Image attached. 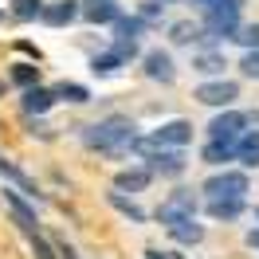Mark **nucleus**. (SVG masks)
<instances>
[{
	"mask_svg": "<svg viewBox=\"0 0 259 259\" xmlns=\"http://www.w3.org/2000/svg\"><path fill=\"white\" fill-rule=\"evenodd\" d=\"M138 142V134H134V122L122 118V114H110V118H102V122H91V126L82 130V146L87 149H98V153H130Z\"/></svg>",
	"mask_w": 259,
	"mask_h": 259,
	"instance_id": "obj_1",
	"label": "nucleus"
},
{
	"mask_svg": "<svg viewBox=\"0 0 259 259\" xmlns=\"http://www.w3.org/2000/svg\"><path fill=\"white\" fill-rule=\"evenodd\" d=\"M134 153H138V157H142V161L153 169V177H157V173H161V177H181V173H185V153H181V149L157 146L153 138H142V134H138Z\"/></svg>",
	"mask_w": 259,
	"mask_h": 259,
	"instance_id": "obj_2",
	"label": "nucleus"
},
{
	"mask_svg": "<svg viewBox=\"0 0 259 259\" xmlns=\"http://www.w3.org/2000/svg\"><path fill=\"white\" fill-rule=\"evenodd\" d=\"M240 8L243 0H220L204 8V24H208V35H224V39H236L240 32Z\"/></svg>",
	"mask_w": 259,
	"mask_h": 259,
	"instance_id": "obj_3",
	"label": "nucleus"
},
{
	"mask_svg": "<svg viewBox=\"0 0 259 259\" xmlns=\"http://www.w3.org/2000/svg\"><path fill=\"white\" fill-rule=\"evenodd\" d=\"M196 216V193L193 189H177V193H169L161 200V208H157V224H165V232L181 220H193Z\"/></svg>",
	"mask_w": 259,
	"mask_h": 259,
	"instance_id": "obj_4",
	"label": "nucleus"
},
{
	"mask_svg": "<svg viewBox=\"0 0 259 259\" xmlns=\"http://www.w3.org/2000/svg\"><path fill=\"white\" fill-rule=\"evenodd\" d=\"M247 122H251V114L228 106V110H220L208 122V138H212V142H240L243 134H247Z\"/></svg>",
	"mask_w": 259,
	"mask_h": 259,
	"instance_id": "obj_5",
	"label": "nucleus"
},
{
	"mask_svg": "<svg viewBox=\"0 0 259 259\" xmlns=\"http://www.w3.org/2000/svg\"><path fill=\"white\" fill-rule=\"evenodd\" d=\"M247 189H251V185H247V173H240V169H216V173L200 185L204 196H243Z\"/></svg>",
	"mask_w": 259,
	"mask_h": 259,
	"instance_id": "obj_6",
	"label": "nucleus"
},
{
	"mask_svg": "<svg viewBox=\"0 0 259 259\" xmlns=\"http://www.w3.org/2000/svg\"><path fill=\"white\" fill-rule=\"evenodd\" d=\"M196 102H204V106H216V110H228L236 98H240V87L232 79H208V82H200L193 91Z\"/></svg>",
	"mask_w": 259,
	"mask_h": 259,
	"instance_id": "obj_7",
	"label": "nucleus"
},
{
	"mask_svg": "<svg viewBox=\"0 0 259 259\" xmlns=\"http://www.w3.org/2000/svg\"><path fill=\"white\" fill-rule=\"evenodd\" d=\"M142 71H146V79H153V82H177V63H173V55L169 51H161V48H149L146 55H142Z\"/></svg>",
	"mask_w": 259,
	"mask_h": 259,
	"instance_id": "obj_8",
	"label": "nucleus"
},
{
	"mask_svg": "<svg viewBox=\"0 0 259 259\" xmlns=\"http://www.w3.org/2000/svg\"><path fill=\"white\" fill-rule=\"evenodd\" d=\"M153 142L165 149H185L189 142H193V122H185V118H169V122H161V126L153 130Z\"/></svg>",
	"mask_w": 259,
	"mask_h": 259,
	"instance_id": "obj_9",
	"label": "nucleus"
},
{
	"mask_svg": "<svg viewBox=\"0 0 259 259\" xmlns=\"http://www.w3.org/2000/svg\"><path fill=\"white\" fill-rule=\"evenodd\" d=\"M82 16V4L79 0H51V4H44V24H51V28H67V24H75V20Z\"/></svg>",
	"mask_w": 259,
	"mask_h": 259,
	"instance_id": "obj_10",
	"label": "nucleus"
},
{
	"mask_svg": "<svg viewBox=\"0 0 259 259\" xmlns=\"http://www.w3.org/2000/svg\"><path fill=\"white\" fill-rule=\"evenodd\" d=\"M0 177H4V181H12V185H16L20 193H24L28 200H32V204H44V193L35 189V181L28 177V173H24L20 165H12L8 157H4V153H0Z\"/></svg>",
	"mask_w": 259,
	"mask_h": 259,
	"instance_id": "obj_11",
	"label": "nucleus"
},
{
	"mask_svg": "<svg viewBox=\"0 0 259 259\" xmlns=\"http://www.w3.org/2000/svg\"><path fill=\"white\" fill-rule=\"evenodd\" d=\"M149 181H153V169H149V165L118 169V173H114V189H118V193H146Z\"/></svg>",
	"mask_w": 259,
	"mask_h": 259,
	"instance_id": "obj_12",
	"label": "nucleus"
},
{
	"mask_svg": "<svg viewBox=\"0 0 259 259\" xmlns=\"http://www.w3.org/2000/svg\"><path fill=\"white\" fill-rule=\"evenodd\" d=\"M4 204H8V212H12V220H16L28 236H35L39 232V220H35V208L28 204V200H20V193H12V189H4Z\"/></svg>",
	"mask_w": 259,
	"mask_h": 259,
	"instance_id": "obj_13",
	"label": "nucleus"
},
{
	"mask_svg": "<svg viewBox=\"0 0 259 259\" xmlns=\"http://www.w3.org/2000/svg\"><path fill=\"white\" fill-rule=\"evenodd\" d=\"M55 102H59L55 87H51V91H48V87H28V91H24V98H20V110H24V114H35V118H39V114H48Z\"/></svg>",
	"mask_w": 259,
	"mask_h": 259,
	"instance_id": "obj_14",
	"label": "nucleus"
},
{
	"mask_svg": "<svg viewBox=\"0 0 259 259\" xmlns=\"http://www.w3.org/2000/svg\"><path fill=\"white\" fill-rule=\"evenodd\" d=\"M212 220H240L243 212H247V200L243 196H208V204H204Z\"/></svg>",
	"mask_w": 259,
	"mask_h": 259,
	"instance_id": "obj_15",
	"label": "nucleus"
},
{
	"mask_svg": "<svg viewBox=\"0 0 259 259\" xmlns=\"http://www.w3.org/2000/svg\"><path fill=\"white\" fill-rule=\"evenodd\" d=\"M122 16V4L118 0H87L82 4V20L87 24H114Z\"/></svg>",
	"mask_w": 259,
	"mask_h": 259,
	"instance_id": "obj_16",
	"label": "nucleus"
},
{
	"mask_svg": "<svg viewBox=\"0 0 259 259\" xmlns=\"http://www.w3.org/2000/svg\"><path fill=\"white\" fill-rule=\"evenodd\" d=\"M204 165H212V169H224L228 161H236V142H212L208 138V146H204Z\"/></svg>",
	"mask_w": 259,
	"mask_h": 259,
	"instance_id": "obj_17",
	"label": "nucleus"
},
{
	"mask_svg": "<svg viewBox=\"0 0 259 259\" xmlns=\"http://www.w3.org/2000/svg\"><path fill=\"white\" fill-rule=\"evenodd\" d=\"M236 161L247 165V169L259 165V130H247L240 142H236Z\"/></svg>",
	"mask_w": 259,
	"mask_h": 259,
	"instance_id": "obj_18",
	"label": "nucleus"
},
{
	"mask_svg": "<svg viewBox=\"0 0 259 259\" xmlns=\"http://www.w3.org/2000/svg\"><path fill=\"white\" fill-rule=\"evenodd\" d=\"M224 67H228V59L220 55V51H196V55H193V71L208 75V79L224 75Z\"/></svg>",
	"mask_w": 259,
	"mask_h": 259,
	"instance_id": "obj_19",
	"label": "nucleus"
},
{
	"mask_svg": "<svg viewBox=\"0 0 259 259\" xmlns=\"http://www.w3.org/2000/svg\"><path fill=\"white\" fill-rule=\"evenodd\" d=\"M110 28H114V39H142L149 24H146L142 16H126V12H122V16L114 20Z\"/></svg>",
	"mask_w": 259,
	"mask_h": 259,
	"instance_id": "obj_20",
	"label": "nucleus"
},
{
	"mask_svg": "<svg viewBox=\"0 0 259 259\" xmlns=\"http://www.w3.org/2000/svg\"><path fill=\"white\" fill-rule=\"evenodd\" d=\"M106 204H110L114 212H122L126 220H134V224H146V208H142V204H134L130 196H122L118 189H114V193H106Z\"/></svg>",
	"mask_w": 259,
	"mask_h": 259,
	"instance_id": "obj_21",
	"label": "nucleus"
},
{
	"mask_svg": "<svg viewBox=\"0 0 259 259\" xmlns=\"http://www.w3.org/2000/svg\"><path fill=\"white\" fill-rule=\"evenodd\" d=\"M122 67H126V59H122V55H118V51H102V55H95V59H91V71H95L98 79H106V75H118V71H122Z\"/></svg>",
	"mask_w": 259,
	"mask_h": 259,
	"instance_id": "obj_22",
	"label": "nucleus"
},
{
	"mask_svg": "<svg viewBox=\"0 0 259 259\" xmlns=\"http://www.w3.org/2000/svg\"><path fill=\"white\" fill-rule=\"evenodd\" d=\"M169 236H173L177 243H185V247H193V243L204 240V228L196 224V216H193V220H181V224H173V228H169Z\"/></svg>",
	"mask_w": 259,
	"mask_h": 259,
	"instance_id": "obj_23",
	"label": "nucleus"
},
{
	"mask_svg": "<svg viewBox=\"0 0 259 259\" xmlns=\"http://www.w3.org/2000/svg\"><path fill=\"white\" fill-rule=\"evenodd\" d=\"M8 79L16 82V87H39V67L35 63H12V71H8Z\"/></svg>",
	"mask_w": 259,
	"mask_h": 259,
	"instance_id": "obj_24",
	"label": "nucleus"
},
{
	"mask_svg": "<svg viewBox=\"0 0 259 259\" xmlns=\"http://www.w3.org/2000/svg\"><path fill=\"white\" fill-rule=\"evenodd\" d=\"M48 0H12V20H39Z\"/></svg>",
	"mask_w": 259,
	"mask_h": 259,
	"instance_id": "obj_25",
	"label": "nucleus"
},
{
	"mask_svg": "<svg viewBox=\"0 0 259 259\" xmlns=\"http://www.w3.org/2000/svg\"><path fill=\"white\" fill-rule=\"evenodd\" d=\"M55 95L63 98V102H75V106L91 102V91H87L82 82H59V87H55Z\"/></svg>",
	"mask_w": 259,
	"mask_h": 259,
	"instance_id": "obj_26",
	"label": "nucleus"
},
{
	"mask_svg": "<svg viewBox=\"0 0 259 259\" xmlns=\"http://www.w3.org/2000/svg\"><path fill=\"white\" fill-rule=\"evenodd\" d=\"M196 35H200V28H196V24H189V20H181V24H173V28H169V39H173V44H181V48H189Z\"/></svg>",
	"mask_w": 259,
	"mask_h": 259,
	"instance_id": "obj_27",
	"label": "nucleus"
},
{
	"mask_svg": "<svg viewBox=\"0 0 259 259\" xmlns=\"http://www.w3.org/2000/svg\"><path fill=\"white\" fill-rule=\"evenodd\" d=\"M28 240H32V255L35 259H59V247H55L48 236H39V232H35V236H28Z\"/></svg>",
	"mask_w": 259,
	"mask_h": 259,
	"instance_id": "obj_28",
	"label": "nucleus"
},
{
	"mask_svg": "<svg viewBox=\"0 0 259 259\" xmlns=\"http://www.w3.org/2000/svg\"><path fill=\"white\" fill-rule=\"evenodd\" d=\"M236 39H240L247 51H259V24H243L240 32H236Z\"/></svg>",
	"mask_w": 259,
	"mask_h": 259,
	"instance_id": "obj_29",
	"label": "nucleus"
},
{
	"mask_svg": "<svg viewBox=\"0 0 259 259\" xmlns=\"http://www.w3.org/2000/svg\"><path fill=\"white\" fill-rule=\"evenodd\" d=\"M240 75H243V79H259V51H243Z\"/></svg>",
	"mask_w": 259,
	"mask_h": 259,
	"instance_id": "obj_30",
	"label": "nucleus"
},
{
	"mask_svg": "<svg viewBox=\"0 0 259 259\" xmlns=\"http://www.w3.org/2000/svg\"><path fill=\"white\" fill-rule=\"evenodd\" d=\"M138 16L146 20V24H161V4H157V0H149V4L138 8Z\"/></svg>",
	"mask_w": 259,
	"mask_h": 259,
	"instance_id": "obj_31",
	"label": "nucleus"
},
{
	"mask_svg": "<svg viewBox=\"0 0 259 259\" xmlns=\"http://www.w3.org/2000/svg\"><path fill=\"white\" fill-rule=\"evenodd\" d=\"M114 51H118V55L130 63V59L138 55V39H114Z\"/></svg>",
	"mask_w": 259,
	"mask_h": 259,
	"instance_id": "obj_32",
	"label": "nucleus"
},
{
	"mask_svg": "<svg viewBox=\"0 0 259 259\" xmlns=\"http://www.w3.org/2000/svg\"><path fill=\"white\" fill-rule=\"evenodd\" d=\"M55 247H59V259H79V255H75V247H71L67 240H55Z\"/></svg>",
	"mask_w": 259,
	"mask_h": 259,
	"instance_id": "obj_33",
	"label": "nucleus"
},
{
	"mask_svg": "<svg viewBox=\"0 0 259 259\" xmlns=\"http://www.w3.org/2000/svg\"><path fill=\"white\" fill-rule=\"evenodd\" d=\"M146 259H185V255H177V251H157V247H149Z\"/></svg>",
	"mask_w": 259,
	"mask_h": 259,
	"instance_id": "obj_34",
	"label": "nucleus"
},
{
	"mask_svg": "<svg viewBox=\"0 0 259 259\" xmlns=\"http://www.w3.org/2000/svg\"><path fill=\"white\" fill-rule=\"evenodd\" d=\"M247 247H259V224L251 228V232H247Z\"/></svg>",
	"mask_w": 259,
	"mask_h": 259,
	"instance_id": "obj_35",
	"label": "nucleus"
},
{
	"mask_svg": "<svg viewBox=\"0 0 259 259\" xmlns=\"http://www.w3.org/2000/svg\"><path fill=\"white\" fill-rule=\"evenodd\" d=\"M193 4H200V8H212V4H220V0H193Z\"/></svg>",
	"mask_w": 259,
	"mask_h": 259,
	"instance_id": "obj_36",
	"label": "nucleus"
},
{
	"mask_svg": "<svg viewBox=\"0 0 259 259\" xmlns=\"http://www.w3.org/2000/svg\"><path fill=\"white\" fill-rule=\"evenodd\" d=\"M157 4H177V0H157Z\"/></svg>",
	"mask_w": 259,
	"mask_h": 259,
	"instance_id": "obj_37",
	"label": "nucleus"
},
{
	"mask_svg": "<svg viewBox=\"0 0 259 259\" xmlns=\"http://www.w3.org/2000/svg\"><path fill=\"white\" fill-rule=\"evenodd\" d=\"M255 216H259V204H255Z\"/></svg>",
	"mask_w": 259,
	"mask_h": 259,
	"instance_id": "obj_38",
	"label": "nucleus"
},
{
	"mask_svg": "<svg viewBox=\"0 0 259 259\" xmlns=\"http://www.w3.org/2000/svg\"><path fill=\"white\" fill-rule=\"evenodd\" d=\"M0 20H4V12H0Z\"/></svg>",
	"mask_w": 259,
	"mask_h": 259,
	"instance_id": "obj_39",
	"label": "nucleus"
}]
</instances>
